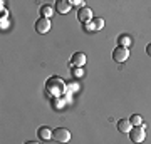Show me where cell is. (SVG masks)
Masks as SVG:
<instances>
[{
    "instance_id": "6da1fadb",
    "label": "cell",
    "mask_w": 151,
    "mask_h": 144,
    "mask_svg": "<svg viewBox=\"0 0 151 144\" xmlns=\"http://www.w3.org/2000/svg\"><path fill=\"white\" fill-rule=\"evenodd\" d=\"M45 92L47 96H50L52 99H57L65 92V82L60 79L59 75H52L45 80Z\"/></svg>"
},
{
    "instance_id": "7a4b0ae2",
    "label": "cell",
    "mask_w": 151,
    "mask_h": 144,
    "mask_svg": "<svg viewBox=\"0 0 151 144\" xmlns=\"http://www.w3.org/2000/svg\"><path fill=\"white\" fill-rule=\"evenodd\" d=\"M52 139L55 143H60V144H65L70 141V131L65 128H57L52 131Z\"/></svg>"
},
{
    "instance_id": "3957f363",
    "label": "cell",
    "mask_w": 151,
    "mask_h": 144,
    "mask_svg": "<svg viewBox=\"0 0 151 144\" xmlns=\"http://www.w3.org/2000/svg\"><path fill=\"white\" fill-rule=\"evenodd\" d=\"M129 59V49L126 47H116L113 50V60L116 64H123Z\"/></svg>"
},
{
    "instance_id": "277c9868",
    "label": "cell",
    "mask_w": 151,
    "mask_h": 144,
    "mask_svg": "<svg viewBox=\"0 0 151 144\" xmlns=\"http://www.w3.org/2000/svg\"><path fill=\"white\" fill-rule=\"evenodd\" d=\"M128 136H129V141H131V143L141 144V143L146 139V131L141 128V126H139V128H133L129 133H128Z\"/></svg>"
},
{
    "instance_id": "5b68a950",
    "label": "cell",
    "mask_w": 151,
    "mask_h": 144,
    "mask_svg": "<svg viewBox=\"0 0 151 144\" xmlns=\"http://www.w3.org/2000/svg\"><path fill=\"white\" fill-rule=\"evenodd\" d=\"M86 54L84 52H74L72 54V57H70V64L72 67H79V69H84V64H86Z\"/></svg>"
},
{
    "instance_id": "8992f818",
    "label": "cell",
    "mask_w": 151,
    "mask_h": 144,
    "mask_svg": "<svg viewBox=\"0 0 151 144\" xmlns=\"http://www.w3.org/2000/svg\"><path fill=\"white\" fill-rule=\"evenodd\" d=\"M77 20L81 22V24H87V22L92 20V9L89 7H82L77 10Z\"/></svg>"
},
{
    "instance_id": "52a82bcc",
    "label": "cell",
    "mask_w": 151,
    "mask_h": 144,
    "mask_svg": "<svg viewBox=\"0 0 151 144\" xmlns=\"http://www.w3.org/2000/svg\"><path fill=\"white\" fill-rule=\"evenodd\" d=\"M49 30H50V19L40 17V19L35 22V32L37 34H47Z\"/></svg>"
},
{
    "instance_id": "ba28073f",
    "label": "cell",
    "mask_w": 151,
    "mask_h": 144,
    "mask_svg": "<svg viewBox=\"0 0 151 144\" xmlns=\"http://www.w3.org/2000/svg\"><path fill=\"white\" fill-rule=\"evenodd\" d=\"M70 9H72V2L70 0H57L55 2V10L59 12V14H62V15L69 14Z\"/></svg>"
},
{
    "instance_id": "9c48e42d",
    "label": "cell",
    "mask_w": 151,
    "mask_h": 144,
    "mask_svg": "<svg viewBox=\"0 0 151 144\" xmlns=\"http://www.w3.org/2000/svg\"><path fill=\"white\" fill-rule=\"evenodd\" d=\"M37 138L40 141H49V139H52V129L47 128V126H40L37 129Z\"/></svg>"
},
{
    "instance_id": "30bf717a",
    "label": "cell",
    "mask_w": 151,
    "mask_h": 144,
    "mask_svg": "<svg viewBox=\"0 0 151 144\" xmlns=\"http://www.w3.org/2000/svg\"><path fill=\"white\" fill-rule=\"evenodd\" d=\"M131 44H133V39L128 35V34H121L118 37V47H126V49H129L131 47Z\"/></svg>"
},
{
    "instance_id": "8fae6325",
    "label": "cell",
    "mask_w": 151,
    "mask_h": 144,
    "mask_svg": "<svg viewBox=\"0 0 151 144\" xmlns=\"http://www.w3.org/2000/svg\"><path fill=\"white\" fill-rule=\"evenodd\" d=\"M40 17H44V19H50V17L54 15V12H55V7L52 5H49V4H45V5L40 7Z\"/></svg>"
},
{
    "instance_id": "7c38bea8",
    "label": "cell",
    "mask_w": 151,
    "mask_h": 144,
    "mask_svg": "<svg viewBox=\"0 0 151 144\" xmlns=\"http://www.w3.org/2000/svg\"><path fill=\"white\" fill-rule=\"evenodd\" d=\"M133 126H131L129 119H119L118 121V131L119 133H129Z\"/></svg>"
},
{
    "instance_id": "4fadbf2b",
    "label": "cell",
    "mask_w": 151,
    "mask_h": 144,
    "mask_svg": "<svg viewBox=\"0 0 151 144\" xmlns=\"http://www.w3.org/2000/svg\"><path fill=\"white\" fill-rule=\"evenodd\" d=\"M129 123H131L133 128H139L141 124H143V117H141L139 114H133V116L129 117Z\"/></svg>"
},
{
    "instance_id": "5bb4252c",
    "label": "cell",
    "mask_w": 151,
    "mask_h": 144,
    "mask_svg": "<svg viewBox=\"0 0 151 144\" xmlns=\"http://www.w3.org/2000/svg\"><path fill=\"white\" fill-rule=\"evenodd\" d=\"M92 24H94V29H96V30H101V29H104V19H103V17L92 19Z\"/></svg>"
},
{
    "instance_id": "9a60e30c",
    "label": "cell",
    "mask_w": 151,
    "mask_h": 144,
    "mask_svg": "<svg viewBox=\"0 0 151 144\" xmlns=\"http://www.w3.org/2000/svg\"><path fill=\"white\" fill-rule=\"evenodd\" d=\"M72 74H74V77H82V75H84V69H79V67H72Z\"/></svg>"
},
{
    "instance_id": "2e32d148",
    "label": "cell",
    "mask_w": 151,
    "mask_h": 144,
    "mask_svg": "<svg viewBox=\"0 0 151 144\" xmlns=\"http://www.w3.org/2000/svg\"><path fill=\"white\" fill-rule=\"evenodd\" d=\"M84 30H86V32H94V30H96V29H94V24H92V20L87 22V24H84Z\"/></svg>"
},
{
    "instance_id": "e0dca14e",
    "label": "cell",
    "mask_w": 151,
    "mask_h": 144,
    "mask_svg": "<svg viewBox=\"0 0 151 144\" xmlns=\"http://www.w3.org/2000/svg\"><path fill=\"white\" fill-rule=\"evenodd\" d=\"M72 5H74V7H79V9H82V7H86V5H84V2H82V0H72Z\"/></svg>"
},
{
    "instance_id": "ac0fdd59",
    "label": "cell",
    "mask_w": 151,
    "mask_h": 144,
    "mask_svg": "<svg viewBox=\"0 0 151 144\" xmlns=\"http://www.w3.org/2000/svg\"><path fill=\"white\" fill-rule=\"evenodd\" d=\"M146 54L151 57V44H148V45H146Z\"/></svg>"
},
{
    "instance_id": "d6986e66",
    "label": "cell",
    "mask_w": 151,
    "mask_h": 144,
    "mask_svg": "<svg viewBox=\"0 0 151 144\" xmlns=\"http://www.w3.org/2000/svg\"><path fill=\"white\" fill-rule=\"evenodd\" d=\"M7 24H9V22H7V20H4V19H2V29H4V27H7Z\"/></svg>"
},
{
    "instance_id": "ffe728a7",
    "label": "cell",
    "mask_w": 151,
    "mask_h": 144,
    "mask_svg": "<svg viewBox=\"0 0 151 144\" xmlns=\"http://www.w3.org/2000/svg\"><path fill=\"white\" fill-rule=\"evenodd\" d=\"M25 144H39V143H37V141H27Z\"/></svg>"
}]
</instances>
